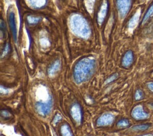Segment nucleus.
<instances>
[{
  "label": "nucleus",
  "mask_w": 153,
  "mask_h": 136,
  "mask_svg": "<svg viewBox=\"0 0 153 136\" xmlns=\"http://www.w3.org/2000/svg\"><path fill=\"white\" fill-rule=\"evenodd\" d=\"M95 68V60L92 57H85L76 64L74 71V78L77 84L88 80L94 73Z\"/></svg>",
  "instance_id": "1"
},
{
  "label": "nucleus",
  "mask_w": 153,
  "mask_h": 136,
  "mask_svg": "<svg viewBox=\"0 0 153 136\" xmlns=\"http://www.w3.org/2000/svg\"><path fill=\"white\" fill-rule=\"evenodd\" d=\"M70 26L73 32L79 37L87 38L90 35V29L87 22L78 15H73L71 17Z\"/></svg>",
  "instance_id": "2"
},
{
  "label": "nucleus",
  "mask_w": 153,
  "mask_h": 136,
  "mask_svg": "<svg viewBox=\"0 0 153 136\" xmlns=\"http://www.w3.org/2000/svg\"><path fill=\"white\" fill-rule=\"evenodd\" d=\"M53 106V101L51 97L45 101H39L36 103L35 107L37 112L42 115L46 116L50 113Z\"/></svg>",
  "instance_id": "3"
},
{
  "label": "nucleus",
  "mask_w": 153,
  "mask_h": 136,
  "mask_svg": "<svg viewBox=\"0 0 153 136\" xmlns=\"http://www.w3.org/2000/svg\"><path fill=\"white\" fill-rule=\"evenodd\" d=\"M117 5L120 15L124 17L127 15L130 9L131 0H117Z\"/></svg>",
  "instance_id": "4"
},
{
  "label": "nucleus",
  "mask_w": 153,
  "mask_h": 136,
  "mask_svg": "<svg viewBox=\"0 0 153 136\" xmlns=\"http://www.w3.org/2000/svg\"><path fill=\"white\" fill-rule=\"evenodd\" d=\"M132 116L136 120H142L148 118L149 117V115L144 111L142 106L138 105L133 109Z\"/></svg>",
  "instance_id": "5"
},
{
  "label": "nucleus",
  "mask_w": 153,
  "mask_h": 136,
  "mask_svg": "<svg viewBox=\"0 0 153 136\" xmlns=\"http://www.w3.org/2000/svg\"><path fill=\"white\" fill-rule=\"evenodd\" d=\"M114 120V116L111 113H106L102 115L97 120L98 126H107L111 125Z\"/></svg>",
  "instance_id": "6"
},
{
  "label": "nucleus",
  "mask_w": 153,
  "mask_h": 136,
  "mask_svg": "<svg viewBox=\"0 0 153 136\" xmlns=\"http://www.w3.org/2000/svg\"><path fill=\"white\" fill-rule=\"evenodd\" d=\"M71 117L77 123L80 124L82 119V113L81 107L78 103L74 104L71 109Z\"/></svg>",
  "instance_id": "7"
},
{
  "label": "nucleus",
  "mask_w": 153,
  "mask_h": 136,
  "mask_svg": "<svg viewBox=\"0 0 153 136\" xmlns=\"http://www.w3.org/2000/svg\"><path fill=\"white\" fill-rule=\"evenodd\" d=\"M9 26L11 28V30L12 31L13 37L14 38L16 41L17 39V28H16V25L15 22V15L13 11L10 12L9 15Z\"/></svg>",
  "instance_id": "8"
},
{
  "label": "nucleus",
  "mask_w": 153,
  "mask_h": 136,
  "mask_svg": "<svg viewBox=\"0 0 153 136\" xmlns=\"http://www.w3.org/2000/svg\"><path fill=\"white\" fill-rule=\"evenodd\" d=\"M134 62V54L132 51H128L126 53L123 58L122 65L124 67L130 66Z\"/></svg>",
  "instance_id": "9"
},
{
  "label": "nucleus",
  "mask_w": 153,
  "mask_h": 136,
  "mask_svg": "<svg viewBox=\"0 0 153 136\" xmlns=\"http://www.w3.org/2000/svg\"><path fill=\"white\" fill-rule=\"evenodd\" d=\"M61 67V62L60 60H57L53 63V65L50 67L48 71V73L50 76H53L59 70Z\"/></svg>",
  "instance_id": "10"
},
{
  "label": "nucleus",
  "mask_w": 153,
  "mask_h": 136,
  "mask_svg": "<svg viewBox=\"0 0 153 136\" xmlns=\"http://www.w3.org/2000/svg\"><path fill=\"white\" fill-rule=\"evenodd\" d=\"M139 16H140V11H138L135 13V15L132 17V18L130 20L129 23V28L130 29H134L136 26L139 21Z\"/></svg>",
  "instance_id": "11"
},
{
  "label": "nucleus",
  "mask_w": 153,
  "mask_h": 136,
  "mask_svg": "<svg viewBox=\"0 0 153 136\" xmlns=\"http://www.w3.org/2000/svg\"><path fill=\"white\" fill-rule=\"evenodd\" d=\"M29 4L34 8H41L43 7L45 3L46 0H28Z\"/></svg>",
  "instance_id": "12"
},
{
  "label": "nucleus",
  "mask_w": 153,
  "mask_h": 136,
  "mask_svg": "<svg viewBox=\"0 0 153 136\" xmlns=\"http://www.w3.org/2000/svg\"><path fill=\"white\" fill-rule=\"evenodd\" d=\"M106 10H107V4L104 3L102 6L100 13L98 15V20L100 23H102L104 19V17L106 15Z\"/></svg>",
  "instance_id": "13"
},
{
  "label": "nucleus",
  "mask_w": 153,
  "mask_h": 136,
  "mask_svg": "<svg viewBox=\"0 0 153 136\" xmlns=\"http://www.w3.org/2000/svg\"><path fill=\"white\" fill-rule=\"evenodd\" d=\"M61 131L62 136H73L71 131V129L68 125L65 124L62 125L61 129Z\"/></svg>",
  "instance_id": "14"
},
{
  "label": "nucleus",
  "mask_w": 153,
  "mask_h": 136,
  "mask_svg": "<svg viewBox=\"0 0 153 136\" xmlns=\"http://www.w3.org/2000/svg\"><path fill=\"white\" fill-rule=\"evenodd\" d=\"M150 126L149 124H141L134 127L132 128V130L135 131H145L148 129Z\"/></svg>",
  "instance_id": "15"
},
{
  "label": "nucleus",
  "mask_w": 153,
  "mask_h": 136,
  "mask_svg": "<svg viewBox=\"0 0 153 136\" xmlns=\"http://www.w3.org/2000/svg\"><path fill=\"white\" fill-rule=\"evenodd\" d=\"M152 15H153V4H152V5L150 7V9L148 10L147 12L146 13L145 15L144 16V19H143V21H142L143 23H144L145 22H147V20H148V19H149L151 16H152Z\"/></svg>",
  "instance_id": "16"
},
{
  "label": "nucleus",
  "mask_w": 153,
  "mask_h": 136,
  "mask_svg": "<svg viewBox=\"0 0 153 136\" xmlns=\"http://www.w3.org/2000/svg\"><path fill=\"white\" fill-rule=\"evenodd\" d=\"M130 125L129 121L126 119H122L117 123V126L118 127H121V128H124V127H127Z\"/></svg>",
  "instance_id": "17"
},
{
  "label": "nucleus",
  "mask_w": 153,
  "mask_h": 136,
  "mask_svg": "<svg viewBox=\"0 0 153 136\" xmlns=\"http://www.w3.org/2000/svg\"><path fill=\"white\" fill-rule=\"evenodd\" d=\"M117 77H118V74L117 73H114V74L112 75L111 76H110L105 81V84H110V83L113 82V81H115L117 78Z\"/></svg>",
  "instance_id": "18"
},
{
  "label": "nucleus",
  "mask_w": 153,
  "mask_h": 136,
  "mask_svg": "<svg viewBox=\"0 0 153 136\" xmlns=\"http://www.w3.org/2000/svg\"><path fill=\"white\" fill-rule=\"evenodd\" d=\"M143 96H144V94L141 90H138L136 91V93L135 95V98L136 100H139L142 99L143 98Z\"/></svg>",
  "instance_id": "19"
},
{
  "label": "nucleus",
  "mask_w": 153,
  "mask_h": 136,
  "mask_svg": "<svg viewBox=\"0 0 153 136\" xmlns=\"http://www.w3.org/2000/svg\"><path fill=\"white\" fill-rule=\"evenodd\" d=\"M62 117H61V115H60V114H56L55 115V117L54 118V119H53V124H56L57 122H58L60 120H61L62 119Z\"/></svg>",
  "instance_id": "20"
},
{
  "label": "nucleus",
  "mask_w": 153,
  "mask_h": 136,
  "mask_svg": "<svg viewBox=\"0 0 153 136\" xmlns=\"http://www.w3.org/2000/svg\"><path fill=\"white\" fill-rule=\"evenodd\" d=\"M39 19L38 18H35V17H28V22L30 23H36L38 22H39Z\"/></svg>",
  "instance_id": "21"
},
{
  "label": "nucleus",
  "mask_w": 153,
  "mask_h": 136,
  "mask_svg": "<svg viewBox=\"0 0 153 136\" xmlns=\"http://www.w3.org/2000/svg\"><path fill=\"white\" fill-rule=\"evenodd\" d=\"M9 50H10V48H9V44H7L5 47L4 48V50L3 52V54H2V57L5 56L9 52Z\"/></svg>",
  "instance_id": "22"
},
{
  "label": "nucleus",
  "mask_w": 153,
  "mask_h": 136,
  "mask_svg": "<svg viewBox=\"0 0 153 136\" xmlns=\"http://www.w3.org/2000/svg\"><path fill=\"white\" fill-rule=\"evenodd\" d=\"M1 115L4 117H8L10 116V113L9 112L4 111L1 112Z\"/></svg>",
  "instance_id": "23"
},
{
  "label": "nucleus",
  "mask_w": 153,
  "mask_h": 136,
  "mask_svg": "<svg viewBox=\"0 0 153 136\" xmlns=\"http://www.w3.org/2000/svg\"><path fill=\"white\" fill-rule=\"evenodd\" d=\"M148 87L149 88V89L152 91L153 92V83H149L148 84Z\"/></svg>",
  "instance_id": "24"
},
{
  "label": "nucleus",
  "mask_w": 153,
  "mask_h": 136,
  "mask_svg": "<svg viewBox=\"0 0 153 136\" xmlns=\"http://www.w3.org/2000/svg\"><path fill=\"white\" fill-rule=\"evenodd\" d=\"M141 136H153V134H145V135H141Z\"/></svg>",
  "instance_id": "25"
}]
</instances>
